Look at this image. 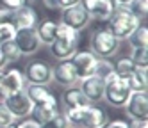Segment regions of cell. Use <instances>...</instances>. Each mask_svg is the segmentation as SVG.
Returning <instances> with one entry per match:
<instances>
[{
    "mask_svg": "<svg viewBox=\"0 0 148 128\" xmlns=\"http://www.w3.org/2000/svg\"><path fill=\"white\" fill-rule=\"evenodd\" d=\"M141 23V20L136 14H132V11L127 5H114L112 14L107 20V30L116 37V39H127L134 29Z\"/></svg>",
    "mask_w": 148,
    "mask_h": 128,
    "instance_id": "cell-1",
    "label": "cell"
},
{
    "mask_svg": "<svg viewBox=\"0 0 148 128\" xmlns=\"http://www.w3.org/2000/svg\"><path fill=\"white\" fill-rule=\"evenodd\" d=\"M50 53L57 61H66L70 59L79 48V32L70 29L64 23H57L56 39L48 45Z\"/></svg>",
    "mask_w": 148,
    "mask_h": 128,
    "instance_id": "cell-2",
    "label": "cell"
},
{
    "mask_svg": "<svg viewBox=\"0 0 148 128\" xmlns=\"http://www.w3.org/2000/svg\"><path fill=\"white\" fill-rule=\"evenodd\" d=\"M130 94H132V89L129 87V82H127V78L120 77V75L111 73L103 80V100L111 107H116V109L125 107Z\"/></svg>",
    "mask_w": 148,
    "mask_h": 128,
    "instance_id": "cell-3",
    "label": "cell"
},
{
    "mask_svg": "<svg viewBox=\"0 0 148 128\" xmlns=\"http://www.w3.org/2000/svg\"><path fill=\"white\" fill-rule=\"evenodd\" d=\"M91 52L98 59H109L112 57L120 48V39H116L107 29H95L89 37Z\"/></svg>",
    "mask_w": 148,
    "mask_h": 128,
    "instance_id": "cell-4",
    "label": "cell"
},
{
    "mask_svg": "<svg viewBox=\"0 0 148 128\" xmlns=\"http://www.w3.org/2000/svg\"><path fill=\"white\" fill-rule=\"evenodd\" d=\"M23 77L27 84H38V85H47L52 82V66L47 61L32 59L25 64L23 68Z\"/></svg>",
    "mask_w": 148,
    "mask_h": 128,
    "instance_id": "cell-5",
    "label": "cell"
},
{
    "mask_svg": "<svg viewBox=\"0 0 148 128\" xmlns=\"http://www.w3.org/2000/svg\"><path fill=\"white\" fill-rule=\"evenodd\" d=\"M25 77H23V71L18 69V68H11V69H5L2 71V77H0V98H7L18 91H23L25 89Z\"/></svg>",
    "mask_w": 148,
    "mask_h": 128,
    "instance_id": "cell-6",
    "label": "cell"
},
{
    "mask_svg": "<svg viewBox=\"0 0 148 128\" xmlns=\"http://www.w3.org/2000/svg\"><path fill=\"white\" fill-rule=\"evenodd\" d=\"M73 68H75V73H77V78L79 80H84L95 75V68H97V61L98 57L95 55L91 50H77L73 55L70 57Z\"/></svg>",
    "mask_w": 148,
    "mask_h": 128,
    "instance_id": "cell-7",
    "label": "cell"
},
{
    "mask_svg": "<svg viewBox=\"0 0 148 128\" xmlns=\"http://www.w3.org/2000/svg\"><path fill=\"white\" fill-rule=\"evenodd\" d=\"M89 21H91V16L86 13V9L80 5V2L75 4V5H70V7H64V9H62L61 23L68 25V27L73 29V30L80 32L82 29H86V27L89 25Z\"/></svg>",
    "mask_w": 148,
    "mask_h": 128,
    "instance_id": "cell-8",
    "label": "cell"
},
{
    "mask_svg": "<svg viewBox=\"0 0 148 128\" xmlns=\"http://www.w3.org/2000/svg\"><path fill=\"white\" fill-rule=\"evenodd\" d=\"M2 101H4V105L7 107L9 112H11L16 119H23V117L30 116L32 107H34V103L30 101V98L27 96L25 89L23 91H18V93H14L11 96H7V98H4Z\"/></svg>",
    "mask_w": 148,
    "mask_h": 128,
    "instance_id": "cell-9",
    "label": "cell"
},
{
    "mask_svg": "<svg viewBox=\"0 0 148 128\" xmlns=\"http://www.w3.org/2000/svg\"><path fill=\"white\" fill-rule=\"evenodd\" d=\"M13 41L18 46L22 57L34 55V53L41 48V41H39V37H38L34 29H20V30H16Z\"/></svg>",
    "mask_w": 148,
    "mask_h": 128,
    "instance_id": "cell-10",
    "label": "cell"
},
{
    "mask_svg": "<svg viewBox=\"0 0 148 128\" xmlns=\"http://www.w3.org/2000/svg\"><path fill=\"white\" fill-rule=\"evenodd\" d=\"M125 110L132 121H143L148 117V94L143 93H132L130 98L125 103Z\"/></svg>",
    "mask_w": 148,
    "mask_h": 128,
    "instance_id": "cell-11",
    "label": "cell"
},
{
    "mask_svg": "<svg viewBox=\"0 0 148 128\" xmlns=\"http://www.w3.org/2000/svg\"><path fill=\"white\" fill-rule=\"evenodd\" d=\"M52 80L62 87H71L77 84V73L70 59L66 61H57L56 66H52Z\"/></svg>",
    "mask_w": 148,
    "mask_h": 128,
    "instance_id": "cell-12",
    "label": "cell"
},
{
    "mask_svg": "<svg viewBox=\"0 0 148 128\" xmlns=\"http://www.w3.org/2000/svg\"><path fill=\"white\" fill-rule=\"evenodd\" d=\"M80 5L86 9V13L91 16V20L95 18L98 21H107L114 9L112 0H80Z\"/></svg>",
    "mask_w": 148,
    "mask_h": 128,
    "instance_id": "cell-13",
    "label": "cell"
},
{
    "mask_svg": "<svg viewBox=\"0 0 148 128\" xmlns=\"http://www.w3.org/2000/svg\"><path fill=\"white\" fill-rule=\"evenodd\" d=\"M11 25L20 30V29H34L38 25V11L34 7H30L29 4L13 11L11 16Z\"/></svg>",
    "mask_w": 148,
    "mask_h": 128,
    "instance_id": "cell-14",
    "label": "cell"
},
{
    "mask_svg": "<svg viewBox=\"0 0 148 128\" xmlns=\"http://www.w3.org/2000/svg\"><path fill=\"white\" fill-rule=\"evenodd\" d=\"M107 112L102 107L97 105H88L84 107V112H82V125L80 128H100L107 123Z\"/></svg>",
    "mask_w": 148,
    "mask_h": 128,
    "instance_id": "cell-15",
    "label": "cell"
},
{
    "mask_svg": "<svg viewBox=\"0 0 148 128\" xmlns=\"http://www.w3.org/2000/svg\"><path fill=\"white\" fill-rule=\"evenodd\" d=\"M80 91L91 103L103 100V78L91 75V77L80 80Z\"/></svg>",
    "mask_w": 148,
    "mask_h": 128,
    "instance_id": "cell-16",
    "label": "cell"
},
{
    "mask_svg": "<svg viewBox=\"0 0 148 128\" xmlns=\"http://www.w3.org/2000/svg\"><path fill=\"white\" fill-rule=\"evenodd\" d=\"M61 100H62L64 109H84V107H88L91 103L86 96H84L80 87H75V85L66 87L64 93H62V96H61Z\"/></svg>",
    "mask_w": 148,
    "mask_h": 128,
    "instance_id": "cell-17",
    "label": "cell"
},
{
    "mask_svg": "<svg viewBox=\"0 0 148 128\" xmlns=\"http://www.w3.org/2000/svg\"><path fill=\"white\" fill-rule=\"evenodd\" d=\"M27 96L30 98L34 105H41V103H57V98L54 96L47 85H38V84H29V87L25 89Z\"/></svg>",
    "mask_w": 148,
    "mask_h": 128,
    "instance_id": "cell-18",
    "label": "cell"
},
{
    "mask_svg": "<svg viewBox=\"0 0 148 128\" xmlns=\"http://www.w3.org/2000/svg\"><path fill=\"white\" fill-rule=\"evenodd\" d=\"M148 66H136V69L127 77L129 87L132 89V93H143L148 89V77H146Z\"/></svg>",
    "mask_w": 148,
    "mask_h": 128,
    "instance_id": "cell-19",
    "label": "cell"
},
{
    "mask_svg": "<svg viewBox=\"0 0 148 128\" xmlns=\"http://www.w3.org/2000/svg\"><path fill=\"white\" fill-rule=\"evenodd\" d=\"M36 34L41 41V45H50L56 39V32H57V23L54 20H43L38 21V25L34 27Z\"/></svg>",
    "mask_w": 148,
    "mask_h": 128,
    "instance_id": "cell-20",
    "label": "cell"
},
{
    "mask_svg": "<svg viewBox=\"0 0 148 128\" xmlns=\"http://www.w3.org/2000/svg\"><path fill=\"white\" fill-rule=\"evenodd\" d=\"M59 112L57 103H41V105H34L32 107V119H36L39 125H45L47 121H50L52 117Z\"/></svg>",
    "mask_w": 148,
    "mask_h": 128,
    "instance_id": "cell-21",
    "label": "cell"
},
{
    "mask_svg": "<svg viewBox=\"0 0 148 128\" xmlns=\"http://www.w3.org/2000/svg\"><path fill=\"white\" fill-rule=\"evenodd\" d=\"M127 39L132 48H148V27L145 23H139Z\"/></svg>",
    "mask_w": 148,
    "mask_h": 128,
    "instance_id": "cell-22",
    "label": "cell"
},
{
    "mask_svg": "<svg viewBox=\"0 0 148 128\" xmlns=\"http://www.w3.org/2000/svg\"><path fill=\"white\" fill-rule=\"evenodd\" d=\"M134 69H136V64L130 61V57H121L114 62V73L123 77V78H127Z\"/></svg>",
    "mask_w": 148,
    "mask_h": 128,
    "instance_id": "cell-23",
    "label": "cell"
},
{
    "mask_svg": "<svg viewBox=\"0 0 148 128\" xmlns=\"http://www.w3.org/2000/svg\"><path fill=\"white\" fill-rule=\"evenodd\" d=\"M0 50H2V53H4V57L7 59V62H14V61H18L20 57H22V53H20L18 46L14 45V41L2 43V45H0Z\"/></svg>",
    "mask_w": 148,
    "mask_h": 128,
    "instance_id": "cell-24",
    "label": "cell"
},
{
    "mask_svg": "<svg viewBox=\"0 0 148 128\" xmlns=\"http://www.w3.org/2000/svg\"><path fill=\"white\" fill-rule=\"evenodd\" d=\"M111 73H114V64L109 59H98L97 61V68H95V75L105 80Z\"/></svg>",
    "mask_w": 148,
    "mask_h": 128,
    "instance_id": "cell-25",
    "label": "cell"
},
{
    "mask_svg": "<svg viewBox=\"0 0 148 128\" xmlns=\"http://www.w3.org/2000/svg\"><path fill=\"white\" fill-rule=\"evenodd\" d=\"M129 9L132 11V14H136L139 20L148 16V0H132Z\"/></svg>",
    "mask_w": 148,
    "mask_h": 128,
    "instance_id": "cell-26",
    "label": "cell"
},
{
    "mask_svg": "<svg viewBox=\"0 0 148 128\" xmlns=\"http://www.w3.org/2000/svg\"><path fill=\"white\" fill-rule=\"evenodd\" d=\"M130 61L136 66H148V48H132Z\"/></svg>",
    "mask_w": 148,
    "mask_h": 128,
    "instance_id": "cell-27",
    "label": "cell"
},
{
    "mask_svg": "<svg viewBox=\"0 0 148 128\" xmlns=\"http://www.w3.org/2000/svg\"><path fill=\"white\" fill-rule=\"evenodd\" d=\"M41 128H71V126H70V123L66 119V116L57 112L50 121H47L45 125H41Z\"/></svg>",
    "mask_w": 148,
    "mask_h": 128,
    "instance_id": "cell-28",
    "label": "cell"
},
{
    "mask_svg": "<svg viewBox=\"0 0 148 128\" xmlns=\"http://www.w3.org/2000/svg\"><path fill=\"white\" fill-rule=\"evenodd\" d=\"M82 112H84V109H66L64 110V116H66L70 126H79L80 128V125H82Z\"/></svg>",
    "mask_w": 148,
    "mask_h": 128,
    "instance_id": "cell-29",
    "label": "cell"
},
{
    "mask_svg": "<svg viewBox=\"0 0 148 128\" xmlns=\"http://www.w3.org/2000/svg\"><path fill=\"white\" fill-rule=\"evenodd\" d=\"M13 123H16V117L9 112V109L4 105V101H0V128H2V126H9Z\"/></svg>",
    "mask_w": 148,
    "mask_h": 128,
    "instance_id": "cell-30",
    "label": "cell"
},
{
    "mask_svg": "<svg viewBox=\"0 0 148 128\" xmlns=\"http://www.w3.org/2000/svg\"><path fill=\"white\" fill-rule=\"evenodd\" d=\"M14 34H16V29L11 23L0 25V45L5 43V41H13L14 39Z\"/></svg>",
    "mask_w": 148,
    "mask_h": 128,
    "instance_id": "cell-31",
    "label": "cell"
},
{
    "mask_svg": "<svg viewBox=\"0 0 148 128\" xmlns=\"http://www.w3.org/2000/svg\"><path fill=\"white\" fill-rule=\"evenodd\" d=\"M27 2H29V0H0V5L9 9V11H16L20 7L27 5Z\"/></svg>",
    "mask_w": 148,
    "mask_h": 128,
    "instance_id": "cell-32",
    "label": "cell"
},
{
    "mask_svg": "<svg viewBox=\"0 0 148 128\" xmlns=\"http://www.w3.org/2000/svg\"><path fill=\"white\" fill-rule=\"evenodd\" d=\"M100 128H130V125L127 123L125 119H114V121H107Z\"/></svg>",
    "mask_w": 148,
    "mask_h": 128,
    "instance_id": "cell-33",
    "label": "cell"
},
{
    "mask_svg": "<svg viewBox=\"0 0 148 128\" xmlns=\"http://www.w3.org/2000/svg\"><path fill=\"white\" fill-rule=\"evenodd\" d=\"M11 16H13V11H9V9H5V7L0 5V25L11 23Z\"/></svg>",
    "mask_w": 148,
    "mask_h": 128,
    "instance_id": "cell-34",
    "label": "cell"
},
{
    "mask_svg": "<svg viewBox=\"0 0 148 128\" xmlns=\"http://www.w3.org/2000/svg\"><path fill=\"white\" fill-rule=\"evenodd\" d=\"M16 128H41V125L36 119H25V117H23V121L18 123Z\"/></svg>",
    "mask_w": 148,
    "mask_h": 128,
    "instance_id": "cell-35",
    "label": "cell"
},
{
    "mask_svg": "<svg viewBox=\"0 0 148 128\" xmlns=\"http://www.w3.org/2000/svg\"><path fill=\"white\" fill-rule=\"evenodd\" d=\"M39 2H43V5L50 11H57L61 9V4H59V0H39Z\"/></svg>",
    "mask_w": 148,
    "mask_h": 128,
    "instance_id": "cell-36",
    "label": "cell"
},
{
    "mask_svg": "<svg viewBox=\"0 0 148 128\" xmlns=\"http://www.w3.org/2000/svg\"><path fill=\"white\" fill-rule=\"evenodd\" d=\"M80 0H59V4H61V9H64V7H70V5H75L79 4Z\"/></svg>",
    "mask_w": 148,
    "mask_h": 128,
    "instance_id": "cell-37",
    "label": "cell"
},
{
    "mask_svg": "<svg viewBox=\"0 0 148 128\" xmlns=\"http://www.w3.org/2000/svg\"><path fill=\"white\" fill-rule=\"evenodd\" d=\"M130 128H148V121L143 119V121H134L130 125Z\"/></svg>",
    "mask_w": 148,
    "mask_h": 128,
    "instance_id": "cell-38",
    "label": "cell"
},
{
    "mask_svg": "<svg viewBox=\"0 0 148 128\" xmlns=\"http://www.w3.org/2000/svg\"><path fill=\"white\" fill-rule=\"evenodd\" d=\"M7 64H9V62H7V59L4 57V53H2V50H0V69H4V68L7 66Z\"/></svg>",
    "mask_w": 148,
    "mask_h": 128,
    "instance_id": "cell-39",
    "label": "cell"
},
{
    "mask_svg": "<svg viewBox=\"0 0 148 128\" xmlns=\"http://www.w3.org/2000/svg\"><path fill=\"white\" fill-rule=\"evenodd\" d=\"M112 2H114V5H127L129 7L132 0H112Z\"/></svg>",
    "mask_w": 148,
    "mask_h": 128,
    "instance_id": "cell-40",
    "label": "cell"
},
{
    "mask_svg": "<svg viewBox=\"0 0 148 128\" xmlns=\"http://www.w3.org/2000/svg\"><path fill=\"white\" fill-rule=\"evenodd\" d=\"M2 71H4V69H0V77H2Z\"/></svg>",
    "mask_w": 148,
    "mask_h": 128,
    "instance_id": "cell-41",
    "label": "cell"
},
{
    "mask_svg": "<svg viewBox=\"0 0 148 128\" xmlns=\"http://www.w3.org/2000/svg\"><path fill=\"white\" fill-rule=\"evenodd\" d=\"M71 128H79V126H71Z\"/></svg>",
    "mask_w": 148,
    "mask_h": 128,
    "instance_id": "cell-42",
    "label": "cell"
}]
</instances>
